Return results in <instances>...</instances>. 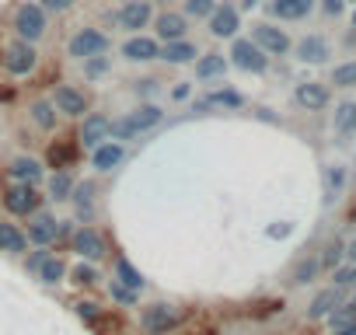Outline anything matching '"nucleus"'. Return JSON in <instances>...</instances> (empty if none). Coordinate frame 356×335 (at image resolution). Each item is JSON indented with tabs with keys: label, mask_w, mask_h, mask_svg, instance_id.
<instances>
[{
	"label": "nucleus",
	"mask_w": 356,
	"mask_h": 335,
	"mask_svg": "<svg viewBox=\"0 0 356 335\" xmlns=\"http://www.w3.org/2000/svg\"><path fill=\"white\" fill-rule=\"evenodd\" d=\"M77 318H81L84 325H98V318H102V307H98L95 300H81V304H77Z\"/></svg>",
	"instance_id": "nucleus-46"
},
{
	"label": "nucleus",
	"mask_w": 356,
	"mask_h": 335,
	"mask_svg": "<svg viewBox=\"0 0 356 335\" xmlns=\"http://www.w3.org/2000/svg\"><path fill=\"white\" fill-rule=\"evenodd\" d=\"M105 140H112V119L105 115V112H88L84 119H77V143H81V150H95V147H102Z\"/></svg>",
	"instance_id": "nucleus-11"
},
{
	"label": "nucleus",
	"mask_w": 356,
	"mask_h": 335,
	"mask_svg": "<svg viewBox=\"0 0 356 335\" xmlns=\"http://www.w3.org/2000/svg\"><path fill=\"white\" fill-rule=\"evenodd\" d=\"M252 42L255 46H262L273 60H283V56H290L293 53V39H290V32L286 28H280L276 22H259V25H252Z\"/></svg>",
	"instance_id": "nucleus-10"
},
{
	"label": "nucleus",
	"mask_w": 356,
	"mask_h": 335,
	"mask_svg": "<svg viewBox=\"0 0 356 335\" xmlns=\"http://www.w3.org/2000/svg\"><path fill=\"white\" fill-rule=\"evenodd\" d=\"M318 8H321L325 18H339L346 11V0H318Z\"/></svg>",
	"instance_id": "nucleus-47"
},
{
	"label": "nucleus",
	"mask_w": 356,
	"mask_h": 335,
	"mask_svg": "<svg viewBox=\"0 0 356 335\" xmlns=\"http://www.w3.org/2000/svg\"><path fill=\"white\" fill-rule=\"evenodd\" d=\"M70 248H74L84 262H102V259L108 255V245H105L102 231H98V227H91V224H81V227L74 231Z\"/></svg>",
	"instance_id": "nucleus-16"
},
{
	"label": "nucleus",
	"mask_w": 356,
	"mask_h": 335,
	"mask_svg": "<svg viewBox=\"0 0 356 335\" xmlns=\"http://www.w3.org/2000/svg\"><path fill=\"white\" fill-rule=\"evenodd\" d=\"M207 28H210L213 39H224V42L241 35V11H238L234 0H220V4L213 8V15L207 18Z\"/></svg>",
	"instance_id": "nucleus-13"
},
{
	"label": "nucleus",
	"mask_w": 356,
	"mask_h": 335,
	"mask_svg": "<svg viewBox=\"0 0 356 335\" xmlns=\"http://www.w3.org/2000/svg\"><path fill=\"white\" fill-rule=\"evenodd\" d=\"M332 129H335V136H342V140L356 136V101H353V98H342V101L335 105V112H332Z\"/></svg>",
	"instance_id": "nucleus-29"
},
{
	"label": "nucleus",
	"mask_w": 356,
	"mask_h": 335,
	"mask_svg": "<svg viewBox=\"0 0 356 335\" xmlns=\"http://www.w3.org/2000/svg\"><path fill=\"white\" fill-rule=\"evenodd\" d=\"M276 311H283V300H266V304H259V311H252L255 318H266V314H276Z\"/></svg>",
	"instance_id": "nucleus-49"
},
{
	"label": "nucleus",
	"mask_w": 356,
	"mask_h": 335,
	"mask_svg": "<svg viewBox=\"0 0 356 335\" xmlns=\"http://www.w3.org/2000/svg\"><path fill=\"white\" fill-rule=\"evenodd\" d=\"M346 262H353V265H356V238L346 245Z\"/></svg>",
	"instance_id": "nucleus-52"
},
{
	"label": "nucleus",
	"mask_w": 356,
	"mask_h": 335,
	"mask_svg": "<svg viewBox=\"0 0 356 335\" xmlns=\"http://www.w3.org/2000/svg\"><path fill=\"white\" fill-rule=\"evenodd\" d=\"M339 304H346V290H342V286H325V290L314 293V300H311V307H307V318H311V321H325Z\"/></svg>",
	"instance_id": "nucleus-28"
},
{
	"label": "nucleus",
	"mask_w": 356,
	"mask_h": 335,
	"mask_svg": "<svg viewBox=\"0 0 356 335\" xmlns=\"http://www.w3.org/2000/svg\"><path fill=\"white\" fill-rule=\"evenodd\" d=\"M154 35L161 39V42H175V39H189V28H193V22L182 15V11H171V8H161L157 15H154Z\"/></svg>",
	"instance_id": "nucleus-17"
},
{
	"label": "nucleus",
	"mask_w": 356,
	"mask_h": 335,
	"mask_svg": "<svg viewBox=\"0 0 356 335\" xmlns=\"http://www.w3.org/2000/svg\"><path fill=\"white\" fill-rule=\"evenodd\" d=\"M8 182H25V186H42L46 182V161L32 157V154H15L4 168Z\"/></svg>",
	"instance_id": "nucleus-15"
},
{
	"label": "nucleus",
	"mask_w": 356,
	"mask_h": 335,
	"mask_svg": "<svg viewBox=\"0 0 356 335\" xmlns=\"http://www.w3.org/2000/svg\"><path fill=\"white\" fill-rule=\"evenodd\" d=\"M49 255H53L49 248H39V252H32V255L25 259V269H29V272H39V269H42V262H46Z\"/></svg>",
	"instance_id": "nucleus-48"
},
{
	"label": "nucleus",
	"mask_w": 356,
	"mask_h": 335,
	"mask_svg": "<svg viewBox=\"0 0 356 335\" xmlns=\"http://www.w3.org/2000/svg\"><path fill=\"white\" fill-rule=\"evenodd\" d=\"M81 143H77V133L74 136H60L46 147V168H53V172H70V168L81 161Z\"/></svg>",
	"instance_id": "nucleus-18"
},
{
	"label": "nucleus",
	"mask_w": 356,
	"mask_h": 335,
	"mask_svg": "<svg viewBox=\"0 0 356 335\" xmlns=\"http://www.w3.org/2000/svg\"><path fill=\"white\" fill-rule=\"evenodd\" d=\"M349 22H353V28H356V4H353V15H349Z\"/></svg>",
	"instance_id": "nucleus-56"
},
{
	"label": "nucleus",
	"mask_w": 356,
	"mask_h": 335,
	"mask_svg": "<svg viewBox=\"0 0 356 335\" xmlns=\"http://www.w3.org/2000/svg\"><path fill=\"white\" fill-rule=\"evenodd\" d=\"M346 168L342 164H328L325 168V203H335L339 196H342V189H346Z\"/></svg>",
	"instance_id": "nucleus-33"
},
{
	"label": "nucleus",
	"mask_w": 356,
	"mask_h": 335,
	"mask_svg": "<svg viewBox=\"0 0 356 335\" xmlns=\"http://www.w3.org/2000/svg\"><path fill=\"white\" fill-rule=\"evenodd\" d=\"M56 227H60V220H56L49 210H35V213L29 217L25 234H29V241H32L35 248H49V245H56Z\"/></svg>",
	"instance_id": "nucleus-23"
},
{
	"label": "nucleus",
	"mask_w": 356,
	"mask_h": 335,
	"mask_svg": "<svg viewBox=\"0 0 356 335\" xmlns=\"http://www.w3.org/2000/svg\"><path fill=\"white\" fill-rule=\"evenodd\" d=\"M70 279H74L77 286H95V283H98V269H95V262H81V265H74Z\"/></svg>",
	"instance_id": "nucleus-43"
},
{
	"label": "nucleus",
	"mask_w": 356,
	"mask_h": 335,
	"mask_svg": "<svg viewBox=\"0 0 356 335\" xmlns=\"http://www.w3.org/2000/svg\"><path fill=\"white\" fill-rule=\"evenodd\" d=\"M346 4H356V0H346Z\"/></svg>",
	"instance_id": "nucleus-57"
},
{
	"label": "nucleus",
	"mask_w": 356,
	"mask_h": 335,
	"mask_svg": "<svg viewBox=\"0 0 356 335\" xmlns=\"http://www.w3.org/2000/svg\"><path fill=\"white\" fill-rule=\"evenodd\" d=\"M255 115H259V119H266V122H276V115H273L269 108H255Z\"/></svg>",
	"instance_id": "nucleus-53"
},
{
	"label": "nucleus",
	"mask_w": 356,
	"mask_h": 335,
	"mask_svg": "<svg viewBox=\"0 0 356 335\" xmlns=\"http://www.w3.org/2000/svg\"><path fill=\"white\" fill-rule=\"evenodd\" d=\"M154 15H157V8L150 4V0H126V4L115 8L112 22H115L119 32L136 35V32H147V28L154 25Z\"/></svg>",
	"instance_id": "nucleus-7"
},
{
	"label": "nucleus",
	"mask_w": 356,
	"mask_h": 335,
	"mask_svg": "<svg viewBox=\"0 0 356 335\" xmlns=\"http://www.w3.org/2000/svg\"><path fill=\"white\" fill-rule=\"evenodd\" d=\"M207 335H217V332H207Z\"/></svg>",
	"instance_id": "nucleus-58"
},
{
	"label": "nucleus",
	"mask_w": 356,
	"mask_h": 335,
	"mask_svg": "<svg viewBox=\"0 0 356 335\" xmlns=\"http://www.w3.org/2000/svg\"><path fill=\"white\" fill-rule=\"evenodd\" d=\"M259 8V0H238V11L245 15V11H255Z\"/></svg>",
	"instance_id": "nucleus-51"
},
{
	"label": "nucleus",
	"mask_w": 356,
	"mask_h": 335,
	"mask_svg": "<svg viewBox=\"0 0 356 335\" xmlns=\"http://www.w3.org/2000/svg\"><path fill=\"white\" fill-rule=\"evenodd\" d=\"M248 105V98L238 91V88H227V84H220V88H210L207 95H193V101H189V108L196 112V115H207V112H241Z\"/></svg>",
	"instance_id": "nucleus-6"
},
{
	"label": "nucleus",
	"mask_w": 356,
	"mask_h": 335,
	"mask_svg": "<svg viewBox=\"0 0 356 335\" xmlns=\"http://www.w3.org/2000/svg\"><path fill=\"white\" fill-rule=\"evenodd\" d=\"M60 112H56V105L49 101V98H32L29 101V122L39 129V133H56L60 129Z\"/></svg>",
	"instance_id": "nucleus-26"
},
{
	"label": "nucleus",
	"mask_w": 356,
	"mask_h": 335,
	"mask_svg": "<svg viewBox=\"0 0 356 335\" xmlns=\"http://www.w3.org/2000/svg\"><path fill=\"white\" fill-rule=\"evenodd\" d=\"M112 279H119L122 286H129V290H136V293H140V290L147 286L143 272H140V269H136V265H133V262H129L126 255H115V269H112Z\"/></svg>",
	"instance_id": "nucleus-32"
},
{
	"label": "nucleus",
	"mask_w": 356,
	"mask_h": 335,
	"mask_svg": "<svg viewBox=\"0 0 356 335\" xmlns=\"http://www.w3.org/2000/svg\"><path fill=\"white\" fill-rule=\"evenodd\" d=\"M95 196H98L95 179H84V182H77V186H74L70 203H74V213H77V220H81V224H91V220H95Z\"/></svg>",
	"instance_id": "nucleus-27"
},
{
	"label": "nucleus",
	"mask_w": 356,
	"mask_h": 335,
	"mask_svg": "<svg viewBox=\"0 0 356 335\" xmlns=\"http://www.w3.org/2000/svg\"><path fill=\"white\" fill-rule=\"evenodd\" d=\"M63 276H67V262H63L60 255H49V259L42 262V269H39V279H42L46 286H56V283H63Z\"/></svg>",
	"instance_id": "nucleus-39"
},
{
	"label": "nucleus",
	"mask_w": 356,
	"mask_h": 335,
	"mask_svg": "<svg viewBox=\"0 0 356 335\" xmlns=\"http://www.w3.org/2000/svg\"><path fill=\"white\" fill-rule=\"evenodd\" d=\"M332 335H356V325H349V328H342V332H332Z\"/></svg>",
	"instance_id": "nucleus-54"
},
{
	"label": "nucleus",
	"mask_w": 356,
	"mask_h": 335,
	"mask_svg": "<svg viewBox=\"0 0 356 335\" xmlns=\"http://www.w3.org/2000/svg\"><path fill=\"white\" fill-rule=\"evenodd\" d=\"M133 95L140 101H150L154 95H161V81L157 77H140V81H133Z\"/></svg>",
	"instance_id": "nucleus-42"
},
{
	"label": "nucleus",
	"mask_w": 356,
	"mask_h": 335,
	"mask_svg": "<svg viewBox=\"0 0 356 335\" xmlns=\"http://www.w3.org/2000/svg\"><path fill=\"white\" fill-rule=\"evenodd\" d=\"M318 259H321V269H328V272H332L335 265H342V262H346V245L335 238V241H328V245H325V252H321Z\"/></svg>",
	"instance_id": "nucleus-40"
},
{
	"label": "nucleus",
	"mask_w": 356,
	"mask_h": 335,
	"mask_svg": "<svg viewBox=\"0 0 356 335\" xmlns=\"http://www.w3.org/2000/svg\"><path fill=\"white\" fill-rule=\"evenodd\" d=\"M49 101L56 105V112H60L63 119H84V115L91 112V95H88L84 88H77V84H67V81L53 84Z\"/></svg>",
	"instance_id": "nucleus-8"
},
{
	"label": "nucleus",
	"mask_w": 356,
	"mask_h": 335,
	"mask_svg": "<svg viewBox=\"0 0 356 335\" xmlns=\"http://www.w3.org/2000/svg\"><path fill=\"white\" fill-rule=\"evenodd\" d=\"M150 4H154V8H168V4H171V0H150Z\"/></svg>",
	"instance_id": "nucleus-55"
},
{
	"label": "nucleus",
	"mask_w": 356,
	"mask_h": 335,
	"mask_svg": "<svg viewBox=\"0 0 356 335\" xmlns=\"http://www.w3.org/2000/svg\"><path fill=\"white\" fill-rule=\"evenodd\" d=\"M119 56L126 63H154L161 56V39L154 32H136V35H126V42L119 46Z\"/></svg>",
	"instance_id": "nucleus-14"
},
{
	"label": "nucleus",
	"mask_w": 356,
	"mask_h": 335,
	"mask_svg": "<svg viewBox=\"0 0 356 335\" xmlns=\"http://www.w3.org/2000/svg\"><path fill=\"white\" fill-rule=\"evenodd\" d=\"M293 101L297 108L304 112H325L332 105V84H321V81H300L293 88Z\"/></svg>",
	"instance_id": "nucleus-20"
},
{
	"label": "nucleus",
	"mask_w": 356,
	"mask_h": 335,
	"mask_svg": "<svg viewBox=\"0 0 356 335\" xmlns=\"http://www.w3.org/2000/svg\"><path fill=\"white\" fill-rule=\"evenodd\" d=\"M266 234H269V238H286V234H290V224H280V227H269Z\"/></svg>",
	"instance_id": "nucleus-50"
},
{
	"label": "nucleus",
	"mask_w": 356,
	"mask_h": 335,
	"mask_svg": "<svg viewBox=\"0 0 356 335\" xmlns=\"http://www.w3.org/2000/svg\"><path fill=\"white\" fill-rule=\"evenodd\" d=\"M108 297H112L115 304H122V307H133V304L140 300V293H136V290H129V286H122L119 279H112V283H108Z\"/></svg>",
	"instance_id": "nucleus-41"
},
{
	"label": "nucleus",
	"mask_w": 356,
	"mask_h": 335,
	"mask_svg": "<svg viewBox=\"0 0 356 335\" xmlns=\"http://www.w3.org/2000/svg\"><path fill=\"white\" fill-rule=\"evenodd\" d=\"M227 60L241 74H269V67H273V56L262 46H255L252 35H234L231 49H227Z\"/></svg>",
	"instance_id": "nucleus-4"
},
{
	"label": "nucleus",
	"mask_w": 356,
	"mask_h": 335,
	"mask_svg": "<svg viewBox=\"0 0 356 335\" xmlns=\"http://www.w3.org/2000/svg\"><path fill=\"white\" fill-rule=\"evenodd\" d=\"M193 95H196V81H178V84L168 91V98L178 101V105H182V101H193Z\"/></svg>",
	"instance_id": "nucleus-45"
},
{
	"label": "nucleus",
	"mask_w": 356,
	"mask_h": 335,
	"mask_svg": "<svg viewBox=\"0 0 356 335\" xmlns=\"http://www.w3.org/2000/svg\"><path fill=\"white\" fill-rule=\"evenodd\" d=\"M318 8V0H266V11L273 22H304Z\"/></svg>",
	"instance_id": "nucleus-24"
},
{
	"label": "nucleus",
	"mask_w": 356,
	"mask_h": 335,
	"mask_svg": "<svg viewBox=\"0 0 356 335\" xmlns=\"http://www.w3.org/2000/svg\"><path fill=\"white\" fill-rule=\"evenodd\" d=\"M328 328L332 332H342V328H349V325H356V300H346V304H339L328 318Z\"/></svg>",
	"instance_id": "nucleus-37"
},
{
	"label": "nucleus",
	"mask_w": 356,
	"mask_h": 335,
	"mask_svg": "<svg viewBox=\"0 0 356 335\" xmlns=\"http://www.w3.org/2000/svg\"><path fill=\"white\" fill-rule=\"evenodd\" d=\"M39 4L49 18H60V15H70L77 8V0H39Z\"/></svg>",
	"instance_id": "nucleus-44"
},
{
	"label": "nucleus",
	"mask_w": 356,
	"mask_h": 335,
	"mask_svg": "<svg viewBox=\"0 0 356 335\" xmlns=\"http://www.w3.org/2000/svg\"><path fill=\"white\" fill-rule=\"evenodd\" d=\"M293 60L297 63H307V67H321L332 60V42L321 35V32H311L304 39L293 42Z\"/></svg>",
	"instance_id": "nucleus-19"
},
{
	"label": "nucleus",
	"mask_w": 356,
	"mask_h": 335,
	"mask_svg": "<svg viewBox=\"0 0 356 335\" xmlns=\"http://www.w3.org/2000/svg\"><path fill=\"white\" fill-rule=\"evenodd\" d=\"M203 49H200V42L189 35V39H175V42H161V63H168V67H193L196 63V56H200Z\"/></svg>",
	"instance_id": "nucleus-22"
},
{
	"label": "nucleus",
	"mask_w": 356,
	"mask_h": 335,
	"mask_svg": "<svg viewBox=\"0 0 356 335\" xmlns=\"http://www.w3.org/2000/svg\"><path fill=\"white\" fill-rule=\"evenodd\" d=\"M39 46L35 42H25V39H8L0 46V70L11 74V77H32L39 70Z\"/></svg>",
	"instance_id": "nucleus-2"
},
{
	"label": "nucleus",
	"mask_w": 356,
	"mask_h": 335,
	"mask_svg": "<svg viewBox=\"0 0 356 335\" xmlns=\"http://www.w3.org/2000/svg\"><path fill=\"white\" fill-rule=\"evenodd\" d=\"M0 203L11 217H32L35 210H42V193L39 186H25V182H8V189L0 193Z\"/></svg>",
	"instance_id": "nucleus-9"
},
{
	"label": "nucleus",
	"mask_w": 356,
	"mask_h": 335,
	"mask_svg": "<svg viewBox=\"0 0 356 335\" xmlns=\"http://www.w3.org/2000/svg\"><path fill=\"white\" fill-rule=\"evenodd\" d=\"M74 186H77L74 172H53V175H46V193H49L53 203H67L74 196Z\"/></svg>",
	"instance_id": "nucleus-30"
},
{
	"label": "nucleus",
	"mask_w": 356,
	"mask_h": 335,
	"mask_svg": "<svg viewBox=\"0 0 356 335\" xmlns=\"http://www.w3.org/2000/svg\"><path fill=\"white\" fill-rule=\"evenodd\" d=\"M328 84L339 88V91L356 88V60H342V63H335L332 74H328Z\"/></svg>",
	"instance_id": "nucleus-35"
},
{
	"label": "nucleus",
	"mask_w": 356,
	"mask_h": 335,
	"mask_svg": "<svg viewBox=\"0 0 356 335\" xmlns=\"http://www.w3.org/2000/svg\"><path fill=\"white\" fill-rule=\"evenodd\" d=\"M126 161V143H119V140H105L102 147H95L91 150V168L98 175H108V172H115V168Z\"/></svg>",
	"instance_id": "nucleus-25"
},
{
	"label": "nucleus",
	"mask_w": 356,
	"mask_h": 335,
	"mask_svg": "<svg viewBox=\"0 0 356 335\" xmlns=\"http://www.w3.org/2000/svg\"><path fill=\"white\" fill-rule=\"evenodd\" d=\"M164 122V108L157 101H140L136 108H129L126 115L112 119V140L119 143H129V140H140L143 133L157 129Z\"/></svg>",
	"instance_id": "nucleus-1"
},
{
	"label": "nucleus",
	"mask_w": 356,
	"mask_h": 335,
	"mask_svg": "<svg viewBox=\"0 0 356 335\" xmlns=\"http://www.w3.org/2000/svg\"><path fill=\"white\" fill-rule=\"evenodd\" d=\"M186 321V314L178 311L175 304H150V307H143V314H140V325H143V332L147 335H168V332H175L178 325Z\"/></svg>",
	"instance_id": "nucleus-12"
},
{
	"label": "nucleus",
	"mask_w": 356,
	"mask_h": 335,
	"mask_svg": "<svg viewBox=\"0 0 356 335\" xmlns=\"http://www.w3.org/2000/svg\"><path fill=\"white\" fill-rule=\"evenodd\" d=\"M193 70H196V81H200V84H213V81H224V77H227L231 60H227V53L210 49V53H200V56H196Z\"/></svg>",
	"instance_id": "nucleus-21"
},
{
	"label": "nucleus",
	"mask_w": 356,
	"mask_h": 335,
	"mask_svg": "<svg viewBox=\"0 0 356 335\" xmlns=\"http://www.w3.org/2000/svg\"><path fill=\"white\" fill-rule=\"evenodd\" d=\"M102 53H112V35L98 25H81L67 39V56L77 60V63L88 60V56H102Z\"/></svg>",
	"instance_id": "nucleus-5"
},
{
	"label": "nucleus",
	"mask_w": 356,
	"mask_h": 335,
	"mask_svg": "<svg viewBox=\"0 0 356 335\" xmlns=\"http://www.w3.org/2000/svg\"><path fill=\"white\" fill-rule=\"evenodd\" d=\"M353 300H356V293H353Z\"/></svg>",
	"instance_id": "nucleus-59"
},
{
	"label": "nucleus",
	"mask_w": 356,
	"mask_h": 335,
	"mask_svg": "<svg viewBox=\"0 0 356 335\" xmlns=\"http://www.w3.org/2000/svg\"><path fill=\"white\" fill-rule=\"evenodd\" d=\"M217 4H220V0H182V8H178V11H182L189 22H207Z\"/></svg>",
	"instance_id": "nucleus-38"
},
{
	"label": "nucleus",
	"mask_w": 356,
	"mask_h": 335,
	"mask_svg": "<svg viewBox=\"0 0 356 335\" xmlns=\"http://www.w3.org/2000/svg\"><path fill=\"white\" fill-rule=\"evenodd\" d=\"M81 74H84V81H102V77H108V74H112V56L102 53V56L81 60Z\"/></svg>",
	"instance_id": "nucleus-36"
},
{
	"label": "nucleus",
	"mask_w": 356,
	"mask_h": 335,
	"mask_svg": "<svg viewBox=\"0 0 356 335\" xmlns=\"http://www.w3.org/2000/svg\"><path fill=\"white\" fill-rule=\"evenodd\" d=\"M11 32L25 42H42L46 32H49V15L42 11L39 0H22V4L11 11Z\"/></svg>",
	"instance_id": "nucleus-3"
},
{
	"label": "nucleus",
	"mask_w": 356,
	"mask_h": 335,
	"mask_svg": "<svg viewBox=\"0 0 356 335\" xmlns=\"http://www.w3.org/2000/svg\"><path fill=\"white\" fill-rule=\"evenodd\" d=\"M318 272H321V259H318V255H307V259H300V262L293 265L290 283H293V286H307V283L318 279Z\"/></svg>",
	"instance_id": "nucleus-34"
},
{
	"label": "nucleus",
	"mask_w": 356,
	"mask_h": 335,
	"mask_svg": "<svg viewBox=\"0 0 356 335\" xmlns=\"http://www.w3.org/2000/svg\"><path fill=\"white\" fill-rule=\"evenodd\" d=\"M29 248V234L11 224V220H0V252H11V255H22Z\"/></svg>",
	"instance_id": "nucleus-31"
}]
</instances>
